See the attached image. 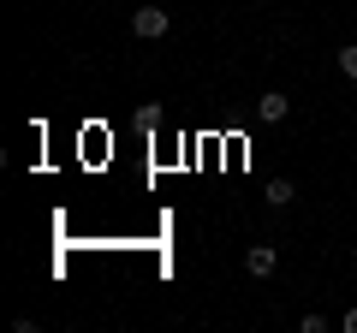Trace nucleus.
Returning <instances> with one entry per match:
<instances>
[{
  "instance_id": "obj_1",
  "label": "nucleus",
  "mask_w": 357,
  "mask_h": 333,
  "mask_svg": "<svg viewBox=\"0 0 357 333\" xmlns=\"http://www.w3.org/2000/svg\"><path fill=\"white\" fill-rule=\"evenodd\" d=\"M167 24H173V18H167V6H137V13H131V36H143V42L167 36Z\"/></svg>"
},
{
  "instance_id": "obj_2",
  "label": "nucleus",
  "mask_w": 357,
  "mask_h": 333,
  "mask_svg": "<svg viewBox=\"0 0 357 333\" xmlns=\"http://www.w3.org/2000/svg\"><path fill=\"white\" fill-rule=\"evenodd\" d=\"M244 268H250L256 280H268V274L280 268V250H274V244H250V250H244Z\"/></svg>"
},
{
  "instance_id": "obj_3",
  "label": "nucleus",
  "mask_w": 357,
  "mask_h": 333,
  "mask_svg": "<svg viewBox=\"0 0 357 333\" xmlns=\"http://www.w3.org/2000/svg\"><path fill=\"white\" fill-rule=\"evenodd\" d=\"M286 114H292V102H286L280 90H268V95H256V119H262V125H280Z\"/></svg>"
},
{
  "instance_id": "obj_4",
  "label": "nucleus",
  "mask_w": 357,
  "mask_h": 333,
  "mask_svg": "<svg viewBox=\"0 0 357 333\" xmlns=\"http://www.w3.org/2000/svg\"><path fill=\"white\" fill-rule=\"evenodd\" d=\"M292 179H268V203H274V208H286V203H292Z\"/></svg>"
},
{
  "instance_id": "obj_5",
  "label": "nucleus",
  "mask_w": 357,
  "mask_h": 333,
  "mask_svg": "<svg viewBox=\"0 0 357 333\" xmlns=\"http://www.w3.org/2000/svg\"><path fill=\"white\" fill-rule=\"evenodd\" d=\"M340 72L357 84V42H345V48H340Z\"/></svg>"
},
{
  "instance_id": "obj_6",
  "label": "nucleus",
  "mask_w": 357,
  "mask_h": 333,
  "mask_svg": "<svg viewBox=\"0 0 357 333\" xmlns=\"http://www.w3.org/2000/svg\"><path fill=\"white\" fill-rule=\"evenodd\" d=\"M340 327H345V333H357V309H345V316H340Z\"/></svg>"
}]
</instances>
